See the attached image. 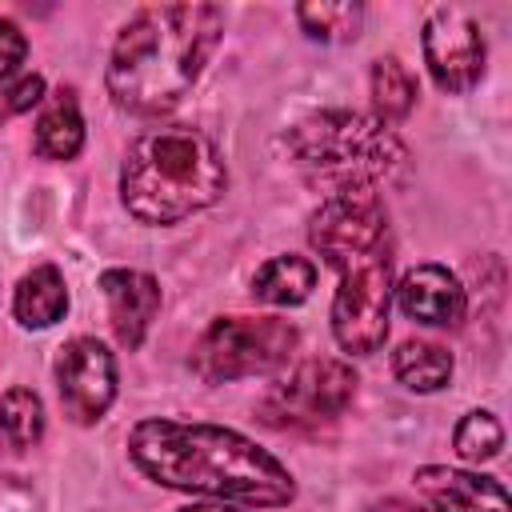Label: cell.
Here are the masks:
<instances>
[{"instance_id":"6da1fadb","label":"cell","mask_w":512,"mask_h":512,"mask_svg":"<svg viewBox=\"0 0 512 512\" xmlns=\"http://www.w3.org/2000/svg\"><path fill=\"white\" fill-rule=\"evenodd\" d=\"M128 452L140 472L164 488L260 508H284L296 496L288 468L272 452L220 424L140 420L128 432Z\"/></svg>"},{"instance_id":"7a4b0ae2","label":"cell","mask_w":512,"mask_h":512,"mask_svg":"<svg viewBox=\"0 0 512 512\" xmlns=\"http://www.w3.org/2000/svg\"><path fill=\"white\" fill-rule=\"evenodd\" d=\"M308 240L340 272V288L332 300L336 344L352 356H372L388 336L392 308V228L380 196H328L312 212Z\"/></svg>"},{"instance_id":"3957f363","label":"cell","mask_w":512,"mask_h":512,"mask_svg":"<svg viewBox=\"0 0 512 512\" xmlns=\"http://www.w3.org/2000/svg\"><path fill=\"white\" fill-rule=\"evenodd\" d=\"M224 32L216 4H152L140 8L116 36L108 60V92L124 112H168L208 64Z\"/></svg>"},{"instance_id":"277c9868","label":"cell","mask_w":512,"mask_h":512,"mask_svg":"<svg viewBox=\"0 0 512 512\" xmlns=\"http://www.w3.org/2000/svg\"><path fill=\"white\" fill-rule=\"evenodd\" d=\"M228 184L224 156L192 124L152 128L132 140L120 168L124 208L144 224H176L212 200H220Z\"/></svg>"},{"instance_id":"5b68a950","label":"cell","mask_w":512,"mask_h":512,"mask_svg":"<svg viewBox=\"0 0 512 512\" xmlns=\"http://www.w3.org/2000/svg\"><path fill=\"white\" fill-rule=\"evenodd\" d=\"M284 148L312 184L328 188V196L372 192L376 184L392 180L408 156L384 120L344 108L304 116L288 128Z\"/></svg>"},{"instance_id":"8992f818","label":"cell","mask_w":512,"mask_h":512,"mask_svg":"<svg viewBox=\"0 0 512 512\" xmlns=\"http://www.w3.org/2000/svg\"><path fill=\"white\" fill-rule=\"evenodd\" d=\"M296 348V328L280 316H220L192 348V372L208 384L280 368Z\"/></svg>"},{"instance_id":"52a82bcc","label":"cell","mask_w":512,"mask_h":512,"mask_svg":"<svg viewBox=\"0 0 512 512\" xmlns=\"http://www.w3.org/2000/svg\"><path fill=\"white\" fill-rule=\"evenodd\" d=\"M356 396V372L340 360H304L288 380L272 384L260 400V420L272 428H316L336 420Z\"/></svg>"},{"instance_id":"ba28073f","label":"cell","mask_w":512,"mask_h":512,"mask_svg":"<svg viewBox=\"0 0 512 512\" xmlns=\"http://www.w3.org/2000/svg\"><path fill=\"white\" fill-rule=\"evenodd\" d=\"M420 44H424V64L444 92H468L484 76V36L464 8L452 4L432 8Z\"/></svg>"},{"instance_id":"9c48e42d","label":"cell","mask_w":512,"mask_h":512,"mask_svg":"<svg viewBox=\"0 0 512 512\" xmlns=\"http://www.w3.org/2000/svg\"><path fill=\"white\" fill-rule=\"evenodd\" d=\"M56 384H60V400L64 412L76 424H92L108 412L112 396H116V364L112 352L92 340V336H76L60 348L56 360Z\"/></svg>"},{"instance_id":"30bf717a","label":"cell","mask_w":512,"mask_h":512,"mask_svg":"<svg viewBox=\"0 0 512 512\" xmlns=\"http://www.w3.org/2000/svg\"><path fill=\"white\" fill-rule=\"evenodd\" d=\"M396 304L408 320L436 324V328H456L464 320V288L460 280L440 268V264H416L400 276L396 284Z\"/></svg>"},{"instance_id":"8fae6325","label":"cell","mask_w":512,"mask_h":512,"mask_svg":"<svg viewBox=\"0 0 512 512\" xmlns=\"http://www.w3.org/2000/svg\"><path fill=\"white\" fill-rule=\"evenodd\" d=\"M100 288L108 296V316H112L116 340L124 348H140L160 312V284L136 268H108L100 276Z\"/></svg>"},{"instance_id":"7c38bea8","label":"cell","mask_w":512,"mask_h":512,"mask_svg":"<svg viewBox=\"0 0 512 512\" xmlns=\"http://www.w3.org/2000/svg\"><path fill=\"white\" fill-rule=\"evenodd\" d=\"M416 488L428 496L436 512H508V492L492 476L428 464L416 472Z\"/></svg>"},{"instance_id":"4fadbf2b","label":"cell","mask_w":512,"mask_h":512,"mask_svg":"<svg viewBox=\"0 0 512 512\" xmlns=\"http://www.w3.org/2000/svg\"><path fill=\"white\" fill-rule=\"evenodd\" d=\"M12 312H16V320H20L24 328H48V324H56V320L68 312V288H64L60 268H52V264L32 268V272L16 284Z\"/></svg>"},{"instance_id":"5bb4252c","label":"cell","mask_w":512,"mask_h":512,"mask_svg":"<svg viewBox=\"0 0 512 512\" xmlns=\"http://www.w3.org/2000/svg\"><path fill=\"white\" fill-rule=\"evenodd\" d=\"M84 144V120H80V104L68 88H60L48 108L36 120V152L48 160H72Z\"/></svg>"},{"instance_id":"9a60e30c","label":"cell","mask_w":512,"mask_h":512,"mask_svg":"<svg viewBox=\"0 0 512 512\" xmlns=\"http://www.w3.org/2000/svg\"><path fill=\"white\" fill-rule=\"evenodd\" d=\"M316 284V268L304 256H272L268 264L256 268L252 276V296L276 308H292L300 300H308Z\"/></svg>"},{"instance_id":"2e32d148","label":"cell","mask_w":512,"mask_h":512,"mask_svg":"<svg viewBox=\"0 0 512 512\" xmlns=\"http://www.w3.org/2000/svg\"><path fill=\"white\" fill-rule=\"evenodd\" d=\"M392 372L404 388L412 392H436L448 384L452 376V356L440 348V344H428V340H404L392 356Z\"/></svg>"},{"instance_id":"e0dca14e","label":"cell","mask_w":512,"mask_h":512,"mask_svg":"<svg viewBox=\"0 0 512 512\" xmlns=\"http://www.w3.org/2000/svg\"><path fill=\"white\" fill-rule=\"evenodd\" d=\"M372 100H376V108H380L384 120H400V116L412 112V104H416V80H412V72L396 56H384V60L372 64Z\"/></svg>"},{"instance_id":"ac0fdd59","label":"cell","mask_w":512,"mask_h":512,"mask_svg":"<svg viewBox=\"0 0 512 512\" xmlns=\"http://www.w3.org/2000/svg\"><path fill=\"white\" fill-rule=\"evenodd\" d=\"M0 432L16 444V448H28L44 436V404L36 392L28 388H12L0 396Z\"/></svg>"},{"instance_id":"d6986e66","label":"cell","mask_w":512,"mask_h":512,"mask_svg":"<svg viewBox=\"0 0 512 512\" xmlns=\"http://www.w3.org/2000/svg\"><path fill=\"white\" fill-rule=\"evenodd\" d=\"M296 20L316 40H352L360 32L364 8L360 4H300Z\"/></svg>"},{"instance_id":"ffe728a7","label":"cell","mask_w":512,"mask_h":512,"mask_svg":"<svg viewBox=\"0 0 512 512\" xmlns=\"http://www.w3.org/2000/svg\"><path fill=\"white\" fill-rule=\"evenodd\" d=\"M452 444H456V452H460L464 460L480 464V460H492V456L504 448V428H500V420H496L492 412H468V416L456 424Z\"/></svg>"},{"instance_id":"44dd1931","label":"cell","mask_w":512,"mask_h":512,"mask_svg":"<svg viewBox=\"0 0 512 512\" xmlns=\"http://www.w3.org/2000/svg\"><path fill=\"white\" fill-rule=\"evenodd\" d=\"M40 92H44V80H40V76H20V80L4 84V88H0V120H4V116H16V112H24V108H32V104L40 100Z\"/></svg>"},{"instance_id":"7402d4cb","label":"cell","mask_w":512,"mask_h":512,"mask_svg":"<svg viewBox=\"0 0 512 512\" xmlns=\"http://www.w3.org/2000/svg\"><path fill=\"white\" fill-rule=\"evenodd\" d=\"M24 52H28L24 32H20L12 20H4V16H0V80H8V76L20 68Z\"/></svg>"},{"instance_id":"603a6c76","label":"cell","mask_w":512,"mask_h":512,"mask_svg":"<svg viewBox=\"0 0 512 512\" xmlns=\"http://www.w3.org/2000/svg\"><path fill=\"white\" fill-rule=\"evenodd\" d=\"M180 512H232V508H216V504H192V508H180Z\"/></svg>"}]
</instances>
